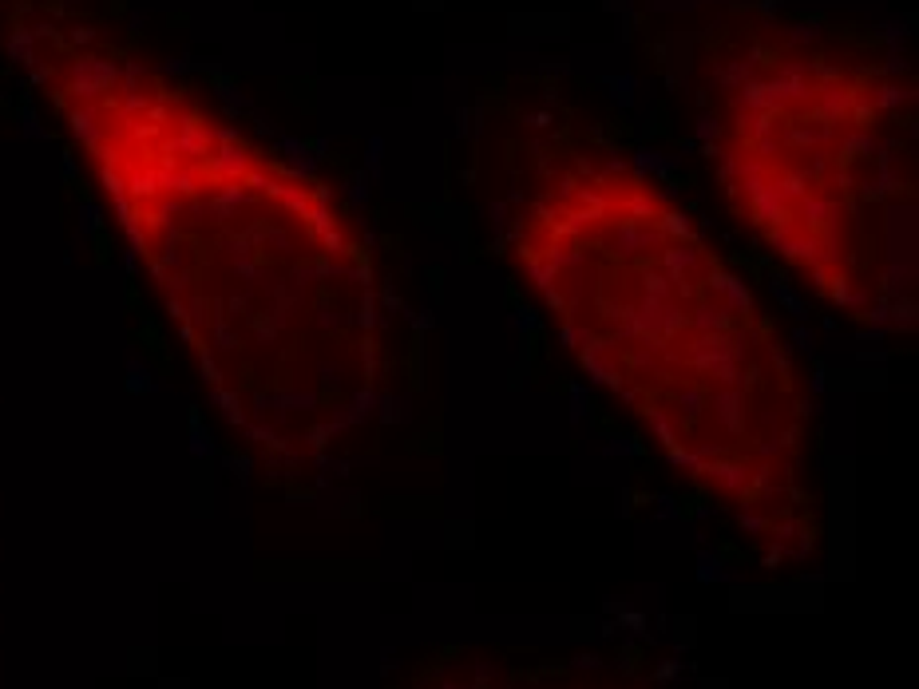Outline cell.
<instances>
[{
  "label": "cell",
  "instance_id": "cell-1",
  "mask_svg": "<svg viewBox=\"0 0 919 689\" xmlns=\"http://www.w3.org/2000/svg\"><path fill=\"white\" fill-rule=\"evenodd\" d=\"M56 96L226 412L266 444L349 424L377 365L373 262L341 202L143 68L80 60Z\"/></svg>",
  "mask_w": 919,
  "mask_h": 689
},
{
  "label": "cell",
  "instance_id": "cell-2",
  "mask_svg": "<svg viewBox=\"0 0 919 689\" xmlns=\"http://www.w3.org/2000/svg\"><path fill=\"white\" fill-rule=\"evenodd\" d=\"M515 258L578 365L722 492L789 476L805 396L772 321L642 171L563 155L515 218Z\"/></svg>",
  "mask_w": 919,
  "mask_h": 689
},
{
  "label": "cell",
  "instance_id": "cell-3",
  "mask_svg": "<svg viewBox=\"0 0 919 689\" xmlns=\"http://www.w3.org/2000/svg\"><path fill=\"white\" fill-rule=\"evenodd\" d=\"M713 147L729 202L824 297L883 317L911 258V84L797 32L725 63Z\"/></svg>",
  "mask_w": 919,
  "mask_h": 689
}]
</instances>
